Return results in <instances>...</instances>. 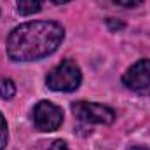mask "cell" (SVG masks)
Instances as JSON below:
<instances>
[{"label": "cell", "instance_id": "cell-2", "mask_svg": "<svg viewBox=\"0 0 150 150\" xmlns=\"http://www.w3.org/2000/svg\"><path fill=\"white\" fill-rule=\"evenodd\" d=\"M80 82H82L80 68L75 65V61H72V59L61 61L45 77V84H47V87L51 91L70 93V91H75L80 86Z\"/></svg>", "mask_w": 150, "mask_h": 150}, {"label": "cell", "instance_id": "cell-4", "mask_svg": "<svg viewBox=\"0 0 150 150\" xmlns=\"http://www.w3.org/2000/svg\"><path fill=\"white\" fill-rule=\"evenodd\" d=\"M33 124L42 133H52L63 124V110L58 105L42 100L33 108Z\"/></svg>", "mask_w": 150, "mask_h": 150}, {"label": "cell", "instance_id": "cell-11", "mask_svg": "<svg viewBox=\"0 0 150 150\" xmlns=\"http://www.w3.org/2000/svg\"><path fill=\"white\" fill-rule=\"evenodd\" d=\"M51 2H54V4H67V2H70V0H51Z\"/></svg>", "mask_w": 150, "mask_h": 150}, {"label": "cell", "instance_id": "cell-5", "mask_svg": "<svg viewBox=\"0 0 150 150\" xmlns=\"http://www.w3.org/2000/svg\"><path fill=\"white\" fill-rule=\"evenodd\" d=\"M122 82L126 87L133 91L150 87V59H140L134 65H131L122 75Z\"/></svg>", "mask_w": 150, "mask_h": 150}, {"label": "cell", "instance_id": "cell-7", "mask_svg": "<svg viewBox=\"0 0 150 150\" xmlns=\"http://www.w3.org/2000/svg\"><path fill=\"white\" fill-rule=\"evenodd\" d=\"M16 94V84L11 79H0V98L11 100Z\"/></svg>", "mask_w": 150, "mask_h": 150}, {"label": "cell", "instance_id": "cell-3", "mask_svg": "<svg viewBox=\"0 0 150 150\" xmlns=\"http://www.w3.org/2000/svg\"><path fill=\"white\" fill-rule=\"evenodd\" d=\"M74 115L86 122V124H112L115 120V112L112 108L101 105V103H93V101H75L72 105Z\"/></svg>", "mask_w": 150, "mask_h": 150}, {"label": "cell", "instance_id": "cell-6", "mask_svg": "<svg viewBox=\"0 0 150 150\" xmlns=\"http://www.w3.org/2000/svg\"><path fill=\"white\" fill-rule=\"evenodd\" d=\"M44 0H18V12L21 16H32L42 9Z\"/></svg>", "mask_w": 150, "mask_h": 150}, {"label": "cell", "instance_id": "cell-12", "mask_svg": "<svg viewBox=\"0 0 150 150\" xmlns=\"http://www.w3.org/2000/svg\"><path fill=\"white\" fill-rule=\"evenodd\" d=\"M129 150H149V149H145V147H133V149H129Z\"/></svg>", "mask_w": 150, "mask_h": 150}, {"label": "cell", "instance_id": "cell-8", "mask_svg": "<svg viewBox=\"0 0 150 150\" xmlns=\"http://www.w3.org/2000/svg\"><path fill=\"white\" fill-rule=\"evenodd\" d=\"M5 145H7V122L0 112V150L5 149Z\"/></svg>", "mask_w": 150, "mask_h": 150}, {"label": "cell", "instance_id": "cell-1", "mask_svg": "<svg viewBox=\"0 0 150 150\" xmlns=\"http://www.w3.org/2000/svg\"><path fill=\"white\" fill-rule=\"evenodd\" d=\"M65 38L56 21H30L16 26L7 38V54L12 61H37L52 54Z\"/></svg>", "mask_w": 150, "mask_h": 150}, {"label": "cell", "instance_id": "cell-10", "mask_svg": "<svg viewBox=\"0 0 150 150\" xmlns=\"http://www.w3.org/2000/svg\"><path fill=\"white\" fill-rule=\"evenodd\" d=\"M117 5H120V7H136V5H140L143 0H113Z\"/></svg>", "mask_w": 150, "mask_h": 150}, {"label": "cell", "instance_id": "cell-9", "mask_svg": "<svg viewBox=\"0 0 150 150\" xmlns=\"http://www.w3.org/2000/svg\"><path fill=\"white\" fill-rule=\"evenodd\" d=\"M44 150H70V149H68V145L63 140H54L47 149H44Z\"/></svg>", "mask_w": 150, "mask_h": 150}]
</instances>
